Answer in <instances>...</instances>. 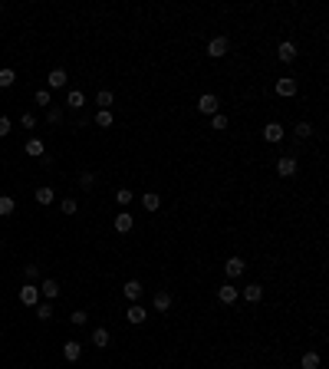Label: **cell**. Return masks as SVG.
<instances>
[{
	"instance_id": "1",
	"label": "cell",
	"mask_w": 329,
	"mask_h": 369,
	"mask_svg": "<svg viewBox=\"0 0 329 369\" xmlns=\"http://www.w3.org/2000/svg\"><path fill=\"white\" fill-rule=\"evenodd\" d=\"M227 50H230V40H227V37H214L211 43H207V56H211V60L227 56Z\"/></svg>"
},
{
	"instance_id": "2",
	"label": "cell",
	"mask_w": 329,
	"mask_h": 369,
	"mask_svg": "<svg viewBox=\"0 0 329 369\" xmlns=\"http://www.w3.org/2000/svg\"><path fill=\"white\" fill-rule=\"evenodd\" d=\"M198 112H204V116H218V96L214 93H204L198 99Z\"/></svg>"
},
{
	"instance_id": "3",
	"label": "cell",
	"mask_w": 329,
	"mask_h": 369,
	"mask_svg": "<svg viewBox=\"0 0 329 369\" xmlns=\"http://www.w3.org/2000/svg\"><path fill=\"white\" fill-rule=\"evenodd\" d=\"M20 303H23V307H37V303H40V290L33 287V283L20 287Z\"/></svg>"
},
{
	"instance_id": "4",
	"label": "cell",
	"mask_w": 329,
	"mask_h": 369,
	"mask_svg": "<svg viewBox=\"0 0 329 369\" xmlns=\"http://www.w3.org/2000/svg\"><path fill=\"white\" fill-rule=\"evenodd\" d=\"M263 138H267L270 145L283 142V125H280V122H267V125H263Z\"/></svg>"
},
{
	"instance_id": "5",
	"label": "cell",
	"mask_w": 329,
	"mask_h": 369,
	"mask_svg": "<svg viewBox=\"0 0 329 369\" xmlns=\"http://www.w3.org/2000/svg\"><path fill=\"white\" fill-rule=\"evenodd\" d=\"M125 320H129L132 326H142L145 320H148V313H145V307H138V303H132V307L125 310Z\"/></svg>"
},
{
	"instance_id": "6",
	"label": "cell",
	"mask_w": 329,
	"mask_h": 369,
	"mask_svg": "<svg viewBox=\"0 0 329 369\" xmlns=\"http://www.w3.org/2000/svg\"><path fill=\"white\" fill-rule=\"evenodd\" d=\"M237 297H241V290H237V287H234L230 280H227V283H221V287H218V300H221V303H234Z\"/></svg>"
},
{
	"instance_id": "7",
	"label": "cell",
	"mask_w": 329,
	"mask_h": 369,
	"mask_svg": "<svg viewBox=\"0 0 329 369\" xmlns=\"http://www.w3.org/2000/svg\"><path fill=\"white\" fill-rule=\"evenodd\" d=\"M244 270H247V264H244L241 257H227V264H224V274H227L230 280H234V277H241Z\"/></svg>"
},
{
	"instance_id": "8",
	"label": "cell",
	"mask_w": 329,
	"mask_h": 369,
	"mask_svg": "<svg viewBox=\"0 0 329 369\" xmlns=\"http://www.w3.org/2000/svg\"><path fill=\"white\" fill-rule=\"evenodd\" d=\"M277 175L280 178H293L296 175V158H277Z\"/></svg>"
},
{
	"instance_id": "9",
	"label": "cell",
	"mask_w": 329,
	"mask_h": 369,
	"mask_svg": "<svg viewBox=\"0 0 329 369\" xmlns=\"http://www.w3.org/2000/svg\"><path fill=\"white\" fill-rule=\"evenodd\" d=\"M132 228H135V218H132L129 211H118V214H115V231H118V234H129Z\"/></svg>"
},
{
	"instance_id": "10",
	"label": "cell",
	"mask_w": 329,
	"mask_h": 369,
	"mask_svg": "<svg viewBox=\"0 0 329 369\" xmlns=\"http://www.w3.org/2000/svg\"><path fill=\"white\" fill-rule=\"evenodd\" d=\"M277 96H283V99H290V96H296V79H286V76H283V79H277Z\"/></svg>"
},
{
	"instance_id": "11",
	"label": "cell",
	"mask_w": 329,
	"mask_h": 369,
	"mask_svg": "<svg viewBox=\"0 0 329 369\" xmlns=\"http://www.w3.org/2000/svg\"><path fill=\"white\" fill-rule=\"evenodd\" d=\"M277 56H280V63H293V60H296V43L283 40V43H280V50H277Z\"/></svg>"
},
{
	"instance_id": "12",
	"label": "cell",
	"mask_w": 329,
	"mask_h": 369,
	"mask_svg": "<svg viewBox=\"0 0 329 369\" xmlns=\"http://www.w3.org/2000/svg\"><path fill=\"white\" fill-rule=\"evenodd\" d=\"M125 300H132V303H135V300H142V294H145V290H142V283H138V280H125Z\"/></svg>"
},
{
	"instance_id": "13",
	"label": "cell",
	"mask_w": 329,
	"mask_h": 369,
	"mask_svg": "<svg viewBox=\"0 0 329 369\" xmlns=\"http://www.w3.org/2000/svg\"><path fill=\"white\" fill-rule=\"evenodd\" d=\"M241 297H244L247 303H257V300L263 297V287H260V283H247V287L241 290Z\"/></svg>"
},
{
	"instance_id": "14",
	"label": "cell",
	"mask_w": 329,
	"mask_h": 369,
	"mask_svg": "<svg viewBox=\"0 0 329 369\" xmlns=\"http://www.w3.org/2000/svg\"><path fill=\"white\" fill-rule=\"evenodd\" d=\"M37 290H40V297H46V300L59 297V283H56L53 277H46V280H43V287H37Z\"/></svg>"
},
{
	"instance_id": "15",
	"label": "cell",
	"mask_w": 329,
	"mask_h": 369,
	"mask_svg": "<svg viewBox=\"0 0 329 369\" xmlns=\"http://www.w3.org/2000/svg\"><path fill=\"white\" fill-rule=\"evenodd\" d=\"M152 307H155L158 313H165L168 307H171V294H168V290H158V294L152 297Z\"/></svg>"
},
{
	"instance_id": "16",
	"label": "cell",
	"mask_w": 329,
	"mask_h": 369,
	"mask_svg": "<svg viewBox=\"0 0 329 369\" xmlns=\"http://www.w3.org/2000/svg\"><path fill=\"white\" fill-rule=\"evenodd\" d=\"M46 82H50V89H66V82H69V76L63 73V69H53L50 76H46Z\"/></svg>"
},
{
	"instance_id": "17",
	"label": "cell",
	"mask_w": 329,
	"mask_h": 369,
	"mask_svg": "<svg viewBox=\"0 0 329 369\" xmlns=\"http://www.w3.org/2000/svg\"><path fill=\"white\" fill-rule=\"evenodd\" d=\"M63 356H66L69 363H76V359L82 356V346L76 343V339H69V343H63Z\"/></svg>"
},
{
	"instance_id": "18",
	"label": "cell",
	"mask_w": 329,
	"mask_h": 369,
	"mask_svg": "<svg viewBox=\"0 0 329 369\" xmlns=\"http://www.w3.org/2000/svg\"><path fill=\"white\" fill-rule=\"evenodd\" d=\"M33 198H37V205H46V208H50L53 205V188L50 185H40L37 191H33Z\"/></svg>"
},
{
	"instance_id": "19",
	"label": "cell",
	"mask_w": 329,
	"mask_h": 369,
	"mask_svg": "<svg viewBox=\"0 0 329 369\" xmlns=\"http://www.w3.org/2000/svg\"><path fill=\"white\" fill-rule=\"evenodd\" d=\"M82 102H86V96H82L79 89H69V96H66V106L73 109V112H79V109H82Z\"/></svg>"
},
{
	"instance_id": "20",
	"label": "cell",
	"mask_w": 329,
	"mask_h": 369,
	"mask_svg": "<svg viewBox=\"0 0 329 369\" xmlns=\"http://www.w3.org/2000/svg\"><path fill=\"white\" fill-rule=\"evenodd\" d=\"M23 152H26V155H33V158H43L46 155V149H43V142H40V138H30Z\"/></svg>"
},
{
	"instance_id": "21",
	"label": "cell",
	"mask_w": 329,
	"mask_h": 369,
	"mask_svg": "<svg viewBox=\"0 0 329 369\" xmlns=\"http://www.w3.org/2000/svg\"><path fill=\"white\" fill-rule=\"evenodd\" d=\"M93 343L99 346V350H106V346H109V330H106V326H96V330H93Z\"/></svg>"
},
{
	"instance_id": "22",
	"label": "cell",
	"mask_w": 329,
	"mask_h": 369,
	"mask_svg": "<svg viewBox=\"0 0 329 369\" xmlns=\"http://www.w3.org/2000/svg\"><path fill=\"white\" fill-rule=\"evenodd\" d=\"M142 205H145V211H158V205H162V198H158L155 191H148V194H142Z\"/></svg>"
},
{
	"instance_id": "23",
	"label": "cell",
	"mask_w": 329,
	"mask_h": 369,
	"mask_svg": "<svg viewBox=\"0 0 329 369\" xmlns=\"http://www.w3.org/2000/svg\"><path fill=\"white\" fill-rule=\"evenodd\" d=\"M17 82V73L13 69H0V89H10Z\"/></svg>"
},
{
	"instance_id": "24",
	"label": "cell",
	"mask_w": 329,
	"mask_h": 369,
	"mask_svg": "<svg viewBox=\"0 0 329 369\" xmlns=\"http://www.w3.org/2000/svg\"><path fill=\"white\" fill-rule=\"evenodd\" d=\"M300 366H303V369H319V356H316V353H303V359H300Z\"/></svg>"
},
{
	"instance_id": "25",
	"label": "cell",
	"mask_w": 329,
	"mask_h": 369,
	"mask_svg": "<svg viewBox=\"0 0 329 369\" xmlns=\"http://www.w3.org/2000/svg\"><path fill=\"white\" fill-rule=\"evenodd\" d=\"M13 208H17V201H13L10 194H0V214H4V218H7V214H13Z\"/></svg>"
},
{
	"instance_id": "26",
	"label": "cell",
	"mask_w": 329,
	"mask_h": 369,
	"mask_svg": "<svg viewBox=\"0 0 329 369\" xmlns=\"http://www.w3.org/2000/svg\"><path fill=\"white\" fill-rule=\"evenodd\" d=\"M96 125H99V129H109L112 125V112L109 109H99V112H96Z\"/></svg>"
},
{
	"instance_id": "27",
	"label": "cell",
	"mask_w": 329,
	"mask_h": 369,
	"mask_svg": "<svg viewBox=\"0 0 329 369\" xmlns=\"http://www.w3.org/2000/svg\"><path fill=\"white\" fill-rule=\"evenodd\" d=\"M33 99H37V106H53V96H50V89H37V96H33Z\"/></svg>"
},
{
	"instance_id": "28",
	"label": "cell",
	"mask_w": 329,
	"mask_h": 369,
	"mask_svg": "<svg viewBox=\"0 0 329 369\" xmlns=\"http://www.w3.org/2000/svg\"><path fill=\"white\" fill-rule=\"evenodd\" d=\"M132 198H135V194H132L129 188H118V191H115V201H118L122 208H129V205H132Z\"/></svg>"
},
{
	"instance_id": "29",
	"label": "cell",
	"mask_w": 329,
	"mask_h": 369,
	"mask_svg": "<svg viewBox=\"0 0 329 369\" xmlns=\"http://www.w3.org/2000/svg\"><path fill=\"white\" fill-rule=\"evenodd\" d=\"M96 106H99V109H109L112 106V93H109V89H102V93L96 96Z\"/></svg>"
},
{
	"instance_id": "30",
	"label": "cell",
	"mask_w": 329,
	"mask_h": 369,
	"mask_svg": "<svg viewBox=\"0 0 329 369\" xmlns=\"http://www.w3.org/2000/svg\"><path fill=\"white\" fill-rule=\"evenodd\" d=\"M211 125H214V129H218V132H224V129H227V125H230V119H227V116H211Z\"/></svg>"
},
{
	"instance_id": "31",
	"label": "cell",
	"mask_w": 329,
	"mask_h": 369,
	"mask_svg": "<svg viewBox=\"0 0 329 369\" xmlns=\"http://www.w3.org/2000/svg\"><path fill=\"white\" fill-rule=\"evenodd\" d=\"M37 317H40V320H50V317H53L50 300H46V303H37Z\"/></svg>"
},
{
	"instance_id": "32",
	"label": "cell",
	"mask_w": 329,
	"mask_h": 369,
	"mask_svg": "<svg viewBox=\"0 0 329 369\" xmlns=\"http://www.w3.org/2000/svg\"><path fill=\"white\" fill-rule=\"evenodd\" d=\"M59 211H63V214H76V211H79V205H76L73 198H66V201L59 205Z\"/></svg>"
},
{
	"instance_id": "33",
	"label": "cell",
	"mask_w": 329,
	"mask_h": 369,
	"mask_svg": "<svg viewBox=\"0 0 329 369\" xmlns=\"http://www.w3.org/2000/svg\"><path fill=\"white\" fill-rule=\"evenodd\" d=\"M20 125H23V129H33V125H37V116H33V112H23V116H20Z\"/></svg>"
},
{
	"instance_id": "34",
	"label": "cell",
	"mask_w": 329,
	"mask_h": 369,
	"mask_svg": "<svg viewBox=\"0 0 329 369\" xmlns=\"http://www.w3.org/2000/svg\"><path fill=\"white\" fill-rule=\"evenodd\" d=\"M46 119H50V125H59L63 122V109H50V112H46Z\"/></svg>"
},
{
	"instance_id": "35",
	"label": "cell",
	"mask_w": 329,
	"mask_h": 369,
	"mask_svg": "<svg viewBox=\"0 0 329 369\" xmlns=\"http://www.w3.org/2000/svg\"><path fill=\"white\" fill-rule=\"evenodd\" d=\"M310 132H313L310 122H300V125H296V135H300V138H310Z\"/></svg>"
},
{
	"instance_id": "36",
	"label": "cell",
	"mask_w": 329,
	"mask_h": 369,
	"mask_svg": "<svg viewBox=\"0 0 329 369\" xmlns=\"http://www.w3.org/2000/svg\"><path fill=\"white\" fill-rule=\"evenodd\" d=\"M93 182H96L93 172H82V175H79V185H82V188H93Z\"/></svg>"
},
{
	"instance_id": "37",
	"label": "cell",
	"mask_w": 329,
	"mask_h": 369,
	"mask_svg": "<svg viewBox=\"0 0 329 369\" xmlns=\"http://www.w3.org/2000/svg\"><path fill=\"white\" fill-rule=\"evenodd\" d=\"M4 135H10V119L0 116V138H4Z\"/></svg>"
},
{
	"instance_id": "38",
	"label": "cell",
	"mask_w": 329,
	"mask_h": 369,
	"mask_svg": "<svg viewBox=\"0 0 329 369\" xmlns=\"http://www.w3.org/2000/svg\"><path fill=\"white\" fill-rule=\"evenodd\" d=\"M86 320H89V317H86V313H82V310H76V313H73V323H76V326H82V323H86Z\"/></svg>"
},
{
	"instance_id": "39",
	"label": "cell",
	"mask_w": 329,
	"mask_h": 369,
	"mask_svg": "<svg viewBox=\"0 0 329 369\" xmlns=\"http://www.w3.org/2000/svg\"><path fill=\"white\" fill-rule=\"evenodd\" d=\"M0 13H4V7H0Z\"/></svg>"
}]
</instances>
